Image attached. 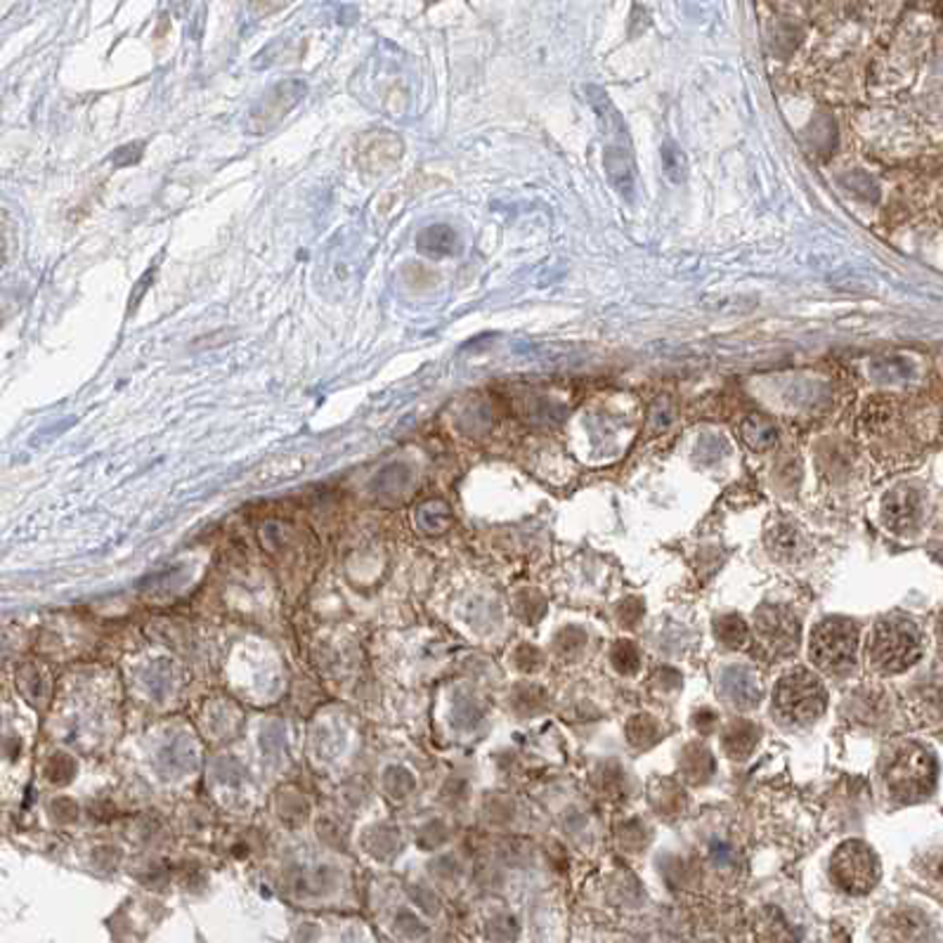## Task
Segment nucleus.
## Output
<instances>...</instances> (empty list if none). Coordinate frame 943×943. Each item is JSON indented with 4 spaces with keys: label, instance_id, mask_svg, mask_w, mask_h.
I'll return each instance as SVG.
<instances>
[{
    "label": "nucleus",
    "instance_id": "21",
    "mask_svg": "<svg viewBox=\"0 0 943 943\" xmlns=\"http://www.w3.org/2000/svg\"><path fill=\"white\" fill-rule=\"evenodd\" d=\"M627 736H629V743L636 745V747L650 745V743H653V740L658 738V724H656V719H653V717H648V714L634 717V719L629 721V724H627Z\"/></svg>",
    "mask_w": 943,
    "mask_h": 943
},
{
    "label": "nucleus",
    "instance_id": "16",
    "mask_svg": "<svg viewBox=\"0 0 943 943\" xmlns=\"http://www.w3.org/2000/svg\"><path fill=\"white\" fill-rule=\"evenodd\" d=\"M870 377L880 383H901L915 377V367L908 357L882 355L870 363Z\"/></svg>",
    "mask_w": 943,
    "mask_h": 943
},
{
    "label": "nucleus",
    "instance_id": "6",
    "mask_svg": "<svg viewBox=\"0 0 943 943\" xmlns=\"http://www.w3.org/2000/svg\"><path fill=\"white\" fill-rule=\"evenodd\" d=\"M755 629L761 648L773 658H789L799 648V617L785 605H761L755 615Z\"/></svg>",
    "mask_w": 943,
    "mask_h": 943
},
{
    "label": "nucleus",
    "instance_id": "14",
    "mask_svg": "<svg viewBox=\"0 0 943 943\" xmlns=\"http://www.w3.org/2000/svg\"><path fill=\"white\" fill-rule=\"evenodd\" d=\"M759 736L761 731L752 724V721H743V719L733 721V724H728V728L724 731V750L731 759L740 761L752 755Z\"/></svg>",
    "mask_w": 943,
    "mask_h": 943
},
{
    "label": "nucleus",
    "instance_id": "9",
    "mask_svg": "<svg viewBox=\"0 0 943 943\" xmlns=\"http://www.w3.org/2000/svg\"><path fill=\"white\" fill-rule=\"evenodd\" d=\"M721 690L738 710H755L764 698L761 678L750 668H743V664H731V668L721 672Z\"/></svg>",
    "mask_w": 943,
    "mask_h": 943
},
{
    "label": "nucleus",
    "instance_id": "18",
    "mask_svg": "<svg viewBox=\"0 0 943 943\" xmlns=\"http://www.w3.org/2000/svg\"><path fill=\"white\" fill-rule=\"evenodd\" d=\"M714 634L717 641L724 644L726 648H745L747 641H750V629H747V624L740 615H724L714 622Z\"/></svg>",
    "mask_w": 943,
    "mask_h": 943
},
{
    "label": "nucleus",
    "instance_id": "17",
    "mask_svg": "<svg viewBox=\"0 0 943 943\" xmlns=\"http://www.w3.org/2000/svg\"><path fill=\"white\" fill-rule=\"evenodd\" d=\"M416 242H419V252L428 256H450L456 252V244H460L456 232L448 225L426 228Z\"/></svg>",
    "mask_w": 943,
    "mask_h": 943
},
{
    "label": "nucleus",
    "instance_id": "23",
    "mask_svg": "<svg viewBox=\"0 0 943 943\" xmlns=\"http://www.w3.org/2000/svg\"><path fill=\"white\" fill-rule=\"evenodd\" d=\"M714 858L719 864H728L731 861V849L726 847V844H714Z\"/></svg>",
    "mask_w": 943,
    "mask_h": 943
},
{
    "label": "nucleus",
    "instance_id": "11",
    "mask_svg": "<svg viewBox=\"0 0 943 943\" xmlns=\"http://www.w3.org/2000/svg\"><path fill=\"white\" fill-rule=\"evenodd\" d=\"M882 943H932V924L918 910H898L882 922Z\"/></svg>",
    "mask_w": 943,
    "mask_h": 943
},
{
    "label": "nucleus",
    "instance_id": "15",
    "mask_svg": "<svg viewBox=\"0 0 943 943\" xmlns=\"http://www.w3.org/2000/svg\"><path fill=\"white\" fill-rule=\"evenodd\" d=\"M740 438L750 445L752 450L761 452V450H771L775 442L781 438L779 426H775L767 416L752 414L747 416V419L740 424Z\"/></svg>",
    "mask_w": 943,
    "mask_h": 943
},
{
    "label": "nucleus",
    "instance_id": "22",
    "mask_svg": "<svg viewBox=\"0 0 943 943\" xmlns=\"http://www.w3.org/2000/svg\"><path fill=\"white\" fill-rule=\"evenodd\" d=\"M613 664H615V670L622 672V674H634L636 670H639V664H641L639 650H636V646L629 644V641L615 644V648H613Z\"/></svg>",
    "mask_w": 943,
    "mask_h": 943
},
{
    "label": "nucleus",
    "instance_id": "4",
    "mask_svg": "<svg viewBox=\"0 0 943 943\" xmlns=\"http://www.w3.org/2000/svg\"><path fill=\"white\" fill-rule=\"evenodd\" d=\"M858 650V627L847 617H828L811 632L809 658L818 670L842 676L854 670Z\"/></svg>",
    "mask_w": 943,
    "mask_h": 943
},
{
    "label": "nucleus",
    "instance_id": "10",
    "mask_svg": "<svg viewBox=\"0 0 943 943\" xmlns=\"http://www.w3.org/2000/svg\"><path fill=\"white\" fill-rule=\"evenodd\" d=\"M603 166L608 183L622 199L632 201L636 192V163L632 155V145L627 143H610L603 155Z\"/></svg>",
    "mask_w": 943,
    "mask_h": 943
},
{
    "label": "nucleus",
    "instance_id": "8",
    "mask_svg": "<svg viewBox=\"0 0 943 943\" xmlns=\"http://www.w3.org/2000/svg\"><path fill=\"white\" fill-rule=\"evenodd\" d=\"M922 518V492L913 485H896L882 499V521L894 535H910L918 530Z\"/></svg>",
    "mask_w": 943,
    "mask_h": 943
},
{
    "label": "nucleus",
    "instance_id": "19",
    "mask_svg": "<svg viewBox=\"0 0 943 943\" xmlns=\"http://www.w3.org/2000/svg\"><path fill=\"white\" fill-rule=\"evenodd\" d=\"M682 771L690 783L707 781L714 771V759L705 750L702 745H690L686 747L684 759H682Z\"/></svg>",
    "mask_w": 943,
    "mask_h": 943
},
{
    "label": "nucleus",
    "instance_id": "7",
    "mask_svg": "<svg viewBox=\"0 0 943 943\" xmlns=\"http://www.w3.org/2000/svg\"><path fill=\"white\" fill-rule=\"evenodd\" d=\"M305 90L308 88H305L303 81L277 83V86L262 95L258 105L252 109V117H248V128H252L254 133H266V131L274 128L277 123H280L291 112V109L301 102V97L305 95Z\"/></svg>",
    "mask_w": 943,
    "mask_h": 943
},
{
    "label": "nucleus",
    "instance_id": "13",
    "mask_svg": "<svg viewBox=\"0 0 943 943\" xmlns=\"http://www.w3.org/2000/svg\"><path fill=\"white\" fill-rule=\"evenodd\" d=\"M767 547L779 561H797L807 551V539L789 521L773 523L767 530Z\"/></svg>",
    "mask_w": 943,
    "mask_h": 943
},
{
    "label": "nucleus",
    "instance_id": "2",
    "mask_svg": "<svg viewBox=\"0 0 943 943\" xmlns=\"http://www.w3.org/2000/svg\"><path fill=\"white\" fill-rule=\"evenodd\" d=\"M882 779L898 801H918L934 789L936 759L918 743H901L884 757Z\"/></svg>",
    "mask_w": 943,
    "mask_h": 943
},
{
    "label": "nucleus",
    "instance_id": "1",
    "mask_svg": "<svg viewBox=\"0 0 943 943\" xmlns=\"http://www.w3.org/2000/svg\"><path fill=\"white\" fill-rule=\"evenodd\" d=\"M922 658V634L904 615L882 617L870 634L868 660L880 674H901Z\"/></svg>",
    "mask_w": 943,
    "mask_h": 943
},
{
    "label": "nucleus",
    "instance_id": "5",
    "mask_svg": "<svg viewBox=\"0 0 943 943\" xmlns=\"http://www.w3.org/2000/svg\"><path fill=\"white\" fill-rule=\"evenodd\" d=\"M832 882L847 894H868L880 880V861L861 840H847L832 854L830 861Z\"/></svg>",
    "mask_w": 943,
    "mask_h": 943
},
{
    "label": "nucleus",
    "instance_id": "3",
    "mask_svg": "<svg viewBox=\"0 0 943 943\" xmlns=\"http://www.w3.org/2000/svg\"><path fill=\"white\" fill-rule=\"evenodd\" d=\"M828 707V690L821 678L807 670L785 674L773 688V714L785 724L807 726L823 717Z\"/></svg>",
    "mask_w": 943,
    "mask_h": 943
},
{
    "label": "nucleus",
    "instance_id": "20",
    "mask_svg": "<svg viewBox=\"0 0 943 943\" xmlns=\"http://www.w3.org/2000/svg\"><path fill=\"white\" fill-rule=\"evenodd\" d=\"M660 155H662V171H664V175H668L670 183H674V185L686 183L688 159L684 155V149L678 147L674 140H668L662 145Z\"/></svg>",
    "mask_w": 943,
    "mask_h": 943
},
{
    "label": "nucleus",
    "instance_id": "12",
    "mask_svg": "<svg viewBox=\"0 0 943 943\" xmlns=\"http://www.w3.org/2000/svg\"><path fill=\"white\" fill-rule=\"evenodd\" d=\"M587 100L593 109V117L599 121L603 135H608L613 143H627L629 140L627 123H624L622 114L617 112V107L613 105V100H610L608 93L599 86H587Z\"/></svg>",
    "mask_w": 943,
    "mask_h": 943
}]
</instances>
